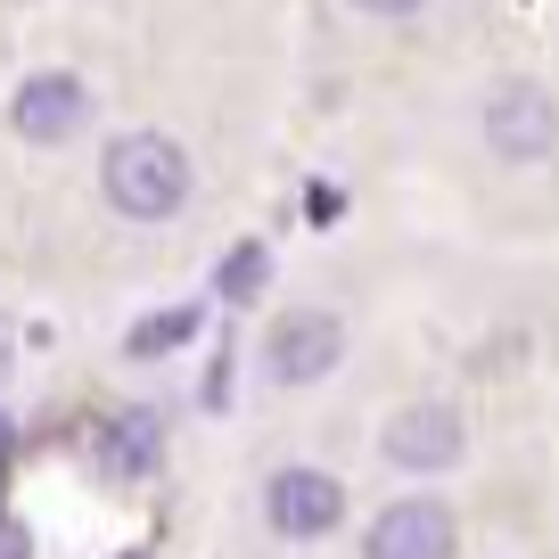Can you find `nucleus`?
Listing matches in <instances>:
<instances>
[{
  "label": "nucleus",
  "mask_w": 559,
  "mask_h": 559,
  "mask_svg": "<svg viewBox=\"0 0 559 559\" xmlns=\"http://www.w3.org/2000/svg\"><path fill=\"white\" fill-rule=\"evenodd\" d=\"M99 190H107V206L132 214V223H165V214L190 198V157H181L165 132H123L99 157Z\"/></svg>",
  "instance_id": "f257e3e1"
},
{
  "label": "nucleus",
  "mask_w": 559,
  "mask_h": 559,
  "mask_svg": "<svg viewBox=\"0 0 559 559\" xmlns=\"http://www.w3.org/2000/svg\"><path fill=\"white\" fill-rule=\"evenodd\" d=\"M486 140L510 165H526L559 140V116H551V99H543L535 83H510V91H493V107H486Z\"/></svg>",
  "instance_id": "f03ea898"
},
{
  "label": "nucleus",
  "mask_w": 559,
  "mask_h": 559,
  "mask_svg": "<svg viewBox=\"0 0 559 559\" xmlns=\"http://www.w3.org/2000/svg\"><path fill=\"white\" fill-rule=\"evenodd\" d=\"M263 502H272L280 535H330V526L346 519V493H337V477H321V469H280Z\"/></svg>",
  "instance_id": "7ed1b4c3"
},
{
  "label": "nucleus",
  "mask_w": 559,
  "mask_h": 559,
  "mask_svg": "<svg viewBox=\"0 0 559 559\" xmlns=\"http://www.w3.org/2000/svg\"><path fill=\"white\" fill-rule=\"evenodd\" d=\"M370 559H453V510L444 502H395L370 526Z\"/></svg>",
  "instance_id": "20e7f679"
},
{
  "label": "nucleus",
  "mask_w": 559,
  "mask_h": 559,
  "mask_svg": "<svg viewBox=\"0 0 559 559\" xmlns=\"http://www.w3.org/2000/svg\"><path fill=\"white\" fill-rule=\"evenodd\" d=\"M272 370L288 386H313L321 370H337V321L330 313H288V321H272Z\"/></svg>",
  "instance_id": "39448f33"
},
{
  "label": "nucleus",
  "mask_w": 559,
  "mask_h": 559,
  "mask_svg": "<svg viewBox=\"0 0 559 559\" xmlns=\"http://www.w3.org/2000/svg\"><path fill=\"white\" fill-rule=\"evenodd\" d=\"M9 116H17L25 140H67L74 123L91 116V99H83V83H74V74H34V83L17 91V107H9Z\"/></svg>",
  "instance_id": "423d86ee"
},
{
  "label": "nucleus",
  "mask_w": 559,
  "mask_h": 559,
  "mask_svg": "<svg viewBox=\"0 0 559 559\" xmlns=\"http://www.w3.org/2000/svg\"><path fill=\"white\" fill-rule=\"evenodd\" d=\"M386 453L412 461V469H444V461H461V419L444 412V403H412V412H395V428H386Z\"/></svg>",
  "instance_id": "0eeeda50"
},
{
  "label": "nucleus",
  "mask_w": 559,
  "mask_h": 559,
  "mask_svg": "<svg viewBox=\"0 0 559 559\" xmlns=\"http://www.w3.org/2000/svg\"><path fill=\"white\" fill-rule=\"evenodd\" d=\"M99 461H107V477H140V469H157V412H116V419H107Z\"/></svg>",
  "instance_id": "6e6552de"
},
{
  "label": "nucleus",
  "mask_w": 559,
  "mask_h": 559,
  "mask_svg": "<svg viewBox=\"0 0 559 559\" xmlns=\"http://www.w3.org/2000/svg\"><path fill=\"white\" fill-rule=\"evenodd\" d=\"M190 330H198V305H181V313H157L148 330H132V354H165V346H181Z\"/></svg>",
  "instance_id": "1a4fd4ad"
},
{
  "label": "nucleus",
  "mask_w": 559,
  "mask_h": 559,
  "mask_svg": "<svg viewBox=\"0 0 559 559\" xmlns=\"http://www.w3.org/2000/svg\"><path fill=\"white\" fill-rule=\"evenodd\" d=\"M255 288H263V247H239V255L223 263V297H230V305H247Z\"/></svg>",
  "instance_id": "9d476101"
},
{
  "label": "nucleus",
  "mask_w": 559,
  "mask_h": 559,
  "mask_svg": "<svg viewBox=\"0 0 559 559\" xmlns=\"http://www.w3.org/2000/svg\"><path fill=\"white\" fill-rule=\"evenodd\" d=\"M354 9H370V17H412L419 0H354Z\"/></svg>",
  "instance_id": "9b49d317"
},
{
  "label": "nucleus",
  "mask_w": 559,
  "mask_h": 559,
  "mask_svg": "<svg viewBox=\"0 0 559 559\" xmlns=\"http://www.w3.org/2000/svg\"><path fill=\"white\" fill-rule=\"evenodd\" d=\"M0 559H25V535H17L9 519H0Z\"/></svg>",
  "instance_id": "f8f14e48"
},
{
  "label": "nucleus",
  "mask_w": 559,
  "mask_h": 559,
  "mask_svg": "<svg viewBox=\"0 0 559 559\" xmlns=\"http://www.w3.org/2000/svg\"><path fill=\"white\" fill-rule=\"evenodd\" d=\"M0 453H9V419H0Z\"/></svg>",
  "instance_id": "ddd939ff"
}]
</instances>
